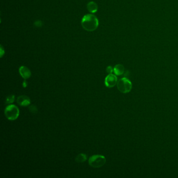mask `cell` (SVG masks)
I'll return each mask as SVG.
<instances>
[{"label": "cell", "mask_w": 178, "mask_h": 178, "mask_svg": "<svg viewBox=\"0 0 178 178\" xmlns=\"http://www.w3.org/2000/svg\"><path fill=\"white\" fill-rule=\"evenodd\" d=\"M81 25L86 31H95L98 27V19L94 15L88 14L84 16L82 18Z\"/></svg>", "instance_id": "6da1fadb"}, {"label": "cell", "mask_w": 178, "mask_h": 178, "mask_svg": "<svg viewBox=\"0 0 178 178\" xmlns=\"http://www.w3.org/2000/svg\"><path fill=\"white\" fill-rule=\"evenodd\" d=\"M4 113L8 120L14 121L19 117V110L15 105L10 104L6 107Z\"/></svg>", "instance_id": "7a4b0ae2"}, {"label": "cell", "mask_w": 178, "mask_h": 178, "mask_svg": "<svg viewBox=\"0 0 178 178\" xmlns=\"http://www.w3.org/2000/svg\"><path fill=\"white\" fill-rule=\"evenodd\" d=\"M117 87L120 92L127 94L131 91L132 88V84L127 78H122L117 81Z\"/></svg>", "instance_id": "3957f363"}, {"label": "cell", "mask_w": 178, "mask_h": 178, "mask_svg": "<svg viewBox=\"0 0 178 178\" xmlns=\"http://www.w3.org/2000/svg\"><path fill=\"white\" fill-rule=\"evenodd\" d=\"M88 163L93 168H101L106 163V159L104 156L95 155L89 158Z\"/></svg>", "instance_id": "277c9868"}, {"label": "cell", "mask_w": 178, "mask_h": 178, "mask_svg": "<svg viewBox=\"0 0 178 178\" xmlns=\"http://www.w3.org/2000/svg\"><path fill=\"white\" fill-rule=\"evenodd\" d=\"M117 78L115 75L110 74L107 76L104 80V84L106 87L112 88L117 84Z\"/></svg>", "instance_id": "5b68a950"}, {"label": "cell", "mask_w": 178, "mask_h": 178, "mask_svg": "<svg viewBox=\"0 0 178 178\" xmlns=\"http://www.w3.org/2000/svg\"><path fill=\"white\" fill-rule=\"evenodd\" d=\"M17 102L21 106H28L31 104V99L27 96L21 95L17 98Z\"/></svg>", "instance_id": "8992f818"}, {"label": "cell", "mask_w": 178, "mask_h": 178, "mask_svg": "<svg viewBox=\"0 0 178 178\" xmlns=\"http://www.w3.org/2000/svg\"><path fill=\"white\" fill-rule=\"evenodd\" d=\"M19 72L21 76L24 80L28 79L29 78L31 77V71L29 70V69L28 68H27L26 66H21L19 69Z\"/></svg>", "instance_id": "52a82bcc"}, {"label": "cell", "mask_w": 178, "mask_h": 178, "mask_svg": "<svg viewBox=\"0 0 178 178\" xmlns=\"http://www.w3.org/2000/svg\"><path fill=\"white\" fill-rule=\"evenodd\" d=\"M87 9L91 13H95L98 10V5L95 2H90L87 4Z\"/></svg>", "instance_id": "ba28073f"}, {"label": "cell", "mask_w": 178, "mask_h": 178, "mask_svg": "<svg viewBox=\"0 0 178 178\" xmlns=\"http://www.w3.org/2000/svg\"><path fill=\"white\" fill-rule=\"evenodd\" d=\"M114 72L116 75H121L124 72V68L121 64L116 65L114 68Z\"/></svg>", "instance_id": "9c48e42d"}, {"label": "cell", "mask_w": 178, "mask_h": 178, "mask_svg": "<svg viewBox=\"0 0 178 178\" xmlns=\"http://www.w3.org/2000/svg\"><path fill=\"white\" fill-rule=\"evenodd\" d=\"M86 160H87V156L85 153H80L75 158V161L77 163H84V162H85Z\"/></svg>", "instance_id": "30bf717a"}, {"label": "cell", "mask_w": 178, "mask_h": 178, "mask_svg": "<svg viewBox=\"0 0 178 178\" xmlns=\"http://www.w3.org/2000/svg\"><path fill=\"white\" fill-rule=\"evenodd\" d=\"M15 99V97L14 95H11L8 96L6 99V104H11L12 103H13L14 102Z\"/></svg>", "instance_id": "8fae6325"}, {"label": "cell", "mask_w": 178, "mask_h": 178, "mask_svg": "<svg viewBox=\"0 0 178 178\" xmlns=\"http://www.w3.org/2000/svg\"><path fill=\"white\" fill-rule=\"evenodd\" d=\"M29 110L30 112H31L32 114H37L38 112V109L37 107L35 105H31L29 107Z\"/></svg>", "instance_id": "7c38bea8"}, {"label": "cell", "mask_w": 178, "mask_h": 178, "mask_svg": "<svg viewBox=\"0 0 178 178\" xmlns=\"http://www.w3.org/2000/svg\"><path fill=\"white\" fill-rule=\"evenodd\" d=\"M106 71L108 74H112V72H114V69L111 66H108L106 69Z\"/></svg>", "instance_id": "4fadbf2b"}, {"label": "cell", "mask_w": 178, "mask_h": 178, "mask_svg": "<svg viewBox=\"0 0 178 178\" xmlns=\"http://www.w3.org/2000/svg\"><path fill=\"white\" fill-rule=\"evenodd\" d=\"M4 54V50L3 49V47H2V46H1V57L2 58L3 57V55Z\"/></svg>", "instance_id": "5bb4252c"}, {"label": "cell", "mask_w": 178, "mask_h": 178, "mask_svg": "<svg viewBox=\"0 0 178 178\" xmlns=\"http://www.w3.org/2000/svg\"><path fill=\"white\" fill-rule=\"evenodd\" d=\"M23 86H24V87H26L27 85V84L26 81H24V83H23Z\"/></svg>", "instance_id": "9a60e30c"}]
</instances>
